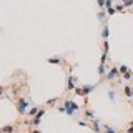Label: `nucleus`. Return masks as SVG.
<instances>
[{"label": "nucleus", "mask_w": 133, "mask_h": 133, "mask_svg": "<svg viewBox=\"0 0 133 133\" xmlns=\"http://www.w3.org/2000/svg\"><path fill=\"white\" fill-rule=\"evenodd\" d=\"M105 7H107V8H108V7H111V0H107V2H105Z\"/></svg>", "instance_id": "19"}, {"label": "nucleus", "mask_w": 133, "mask_h": 133, "mask_svg": "<svg viewBox=\"0 0 133 133\" xmlns=\"http://www.w3.org/2000/svg\"><path fill=\"white\" fill-rule=\"evenodd\" d=\"M2 131H3V133H12L13 128H12V127H5V128H2Z\"/></svg>", "instance_id": "13"}, {"label": "nucleus", "mask_w": 133, "mask_h": 133, "mask_svg": "<svg viewBox=\"0 0 133 133\" xmlns=\"http://www.w3.org/2000/svg\"><path fill=\"white\" fill-rule=\"evenodd\" d=\"M48 63H53V65H58V63H60V58H48Z\"/></svg>", "instance_id": "11"}, {"label": "nucleus", "mask_w": 133, "mask_h": 133, "mask_svg": "<svg viewBox=\"0 0 133 133\" xmlns=\"http://www.w3.org/2000/svg\"><path fill=\"white\" fill-rule=\"evenodd\" d=\"M27 107H28V103H27V100H18V105H17V110H18V113H27Z\"/></svg>", "instance_id": "3"}, {"label": "nucleus", "mask_w": 133, "mask_h": 133, "mask_svg": "<svg viewBox=\"0 0 133 133\" xmlns=\"http://www.w3.org/2000/svg\"><path fill=\"white\" fill-rule=\"evenodd\" d=\"M73 82H75V78H73V77H70V78H68V85H66L70 90H72L73 87H75V83H73Z\"/></svg>", "instance_id": "9"}, {"label": "nucleus", "mask_w": 133, "mask_h": 133, "mask_svg": "<svg viewBox=\"0 0 133 133\" xmlns=\"http://www.w3.org/2000/svg\"><path fill=\"white\" fill-rule=\"evenodd\" d=\"M101 35H103V38H108V35H110V30H108V27H105V28H103Z\"/></svg>", "instance_id": "12"}, {"label": "nucleus", "mask_w": 133, "mask_h": 133, "mask_svg": "<svg viewBox=\"0 0 133 133\" xmlns=\"http://www.w3.org/2000/svg\"><path fill=\"white\" fill-rule=\"evenodd\" d=\"M118 72H120V73H127V72H128V66H127V65L118 66Z\"/></svg>", "instance_id": "10"}, {"label": "nucleus", "mask_w": 133, "mask_h": 133, "mask_svg": "<svg viewBox=\"0 0 133 133\" xmlns=\"http://www.w3.org/2000/svg\"><path fill=\"white\" fill-rule=\"evenodd\" d=\"M105 18V12H98V20H103Z\"/></svg>", "instance_id": "17"}, {"label": "nucleus", "mask_w": 133, "mask_h": 133, "mask_svg": "<svg viewBox=\"0 0 133 133\" xmlns=\"http://www.w3.org/2000/svg\"><path fill=\"white\" fill-rule=\"evenodd\" d=\"M37 113H38V107H32V108L28 110V115H30V117H35Z\"/></svg>", "instance_id": "6"}, {"label": "nucleus", "mask_w": 133, "mask_h": 133, "mask_svg": "<svg viewBox=\"0 0 133 133\" xmlns=\"http://www.w3.org/2000/svg\"><path fill=\"white\" fill-rule=\"evenodd\" d=\"M131 3H133V0H127V2H125V5H127V7H130Z\"/></svg>", "instance_id": "21"}, {"label": "nucleus", "mask_w": 133, "mask_h": 133, "mask_svg": "<svg viewBox=\"0 0 133 133\" xmlns=\"http://www.w3.org/2000/svg\"><path fill=\"white\" fill-rule=\"evenodd\" d=\"M105 2H107V0H98V5L100 7H105Z\"/></svg>", "instance_id": "20"}, {"label": "nucleus", "mask_w": 133, "mask_h": 133, "mask_svg": "<svg viewBox=\"0 0 133 133\" xmlns=\"http://www.w3.org/2000/svg\"><path fill=\"white\" fill-rule=\"evenodd\" d=\"M32 133H40V130H33V131H32Z\"/></svg>", "instance_id": "23"}, {"label": "nucleus", "mask_w": 133, "mask_h": 133, "mask_svg": "<svg viewBox=\"0 0 133 133\" xmlns=\"http://www.w3.org/2000/svg\"><path fill=\"white\" fill-rule=\"evenodd\" d=\"M117 75H118V66H113V68L107 73V80H113Z\"/></svg>", "instance_id": "4"}, {"label": "nucleus", "mask_w": 133, "mask_h": 133, "mask_svg": "<svg viewBox=\"0 0 133 133\" xmlns=\"http://www.w3.org/2000/svg\"><path fill=\"white\" fill-rule=\"evenodd\" d=\"M93 88L95 87L93 85H85V87H82V88H75V92H77V95H82V97H87L90 92H93Z\"/></svg>", "instance_id": "2"}, {"label": "nucleus", "mask_w": 133, "mask_h": 133, "mask_svg": "<svg viewBox=\"0 0 133 133\" xmlns=\"http://www.w3.org/2000/svg\"><path fill=\"white\" fill-rule=\"evenodd\" d=\"M43 113H45V110H38V113L33 117V121H32V123H33V125H38V123H40V118L43 117Z\"/></svg>", "instance_id": "5"}, {"label": "nucleus", "mask_w": 133, "mask_h": 133, "mask_svg": "<svg viewBox=\"0 0 133 133\" xmlns=\"http://www.w3.org/2000/svg\"><path fill=\"white\" fill-rule=\"evenodd\" d=\"M115 12H117V10H115L113 7H108V15H113Z\"/></svg>", "instance_id": "15"}, {"label": "nucleus", "mask_w": 133, "mask_h": 133, "mask_svg": "<svg viewBox=\"0 0 133 133\" xmlns=\"http://www.w3.org/2000/svg\"><path fill=\"white\" fill-rule=\"evenodd\" d=\"M108 97H110L111 101H115V92H108Z\"/></svg>", "instance_id": "16"}, {"label": "nucleus", "mask_w": 133, "mask_h": 133, "mask_svg": "<svg viewBox=\"0 0 133 133\" xmlns=\"http://www.w3.org/2000/svg\"><path fill=\"white\" fill-rule=\"evenodd\" d=\"M127 133H133V127H131V128H128V131H127Z\"/></svg>", "instance_id": "22"}, {"label": "nucleus", "mask_w": 133, "mask_h": 133, "mask_svg": "<svg viewBox=\"0 0 133 133\" xmlns=\"http://www.w3.org/2000/svg\"><path fill=\"white\" fill-rule=\"evenodd\" d=\"M123 78H125V80H130V78H131V73H130V72L123 73Z\"/></svg>", "instance_id": "14"}, {"label": "nucleus", "mask_w": 133, "mask_h": 133, "mask_svg": "<svg viewBox=\"0 0 133 133\" xmlns=\"http://www.w3.org/2000/svg\"><path fill=\"white\" fill-rule=\"evenodd\" d=\"M0 133H3V131H2V130H0Z\"/></svg>", "instance_id": "24"}, {"label": "nucleus", "mask_w": 133, "mask_h": 133, "mask_svg": "<svg viewBox=\"0 0 133 133\" xmlns=\"http://www.w3.org/2000/svg\"><path fill=\"white\" fill-rule=\"evenodd\" d=\"M125 95H127L128 98H131V97H133V90L130 88V87H125Z\"/></svg>", "instance_id": "7"}, {"label": "nucleus", "mask_w": 133, "mask_h": 133, "mask_svg": "<svg viewBox=\"0 0 133 133\" xmlns=\"http://www.w3.org/2000/svg\"><path fill=\"white\" fill-rule=\"evenodd\" d=\"M93 117V111L92 110H87V118H92Z\"/></svg>", "instance_id": "18"}, {"label": "nucleus", "mask_w": 133, "mask_h": 133, "mask_svg": "<svg viewBox=\"0 0 133 133\" xmlns=\"http://www.w3.org/2000/svg\"><path fill=\"white\" fill-rule=\"evenodd\" d=\"M92 128H93V130H95L97 133L100 131V125H98V120H93V123H92Z\"/></svg>", "instance_id": "8"}, {"label": "nucleus", "mask_w": 133, "mask_h": 133, "mask_svg": "<svg viewBox=\"0 0 133 133\" xmlns=\"http://www.w3.org/2000/svg\"><path fill=\"white\" fill-rule=\"evenodd\" d=\"M63 107H65V113L66 115H73L77 110H80V105L75 103V101H72V100H66L63 103Z\"/></svg>", "instance_id": "1"}]
</instances>
